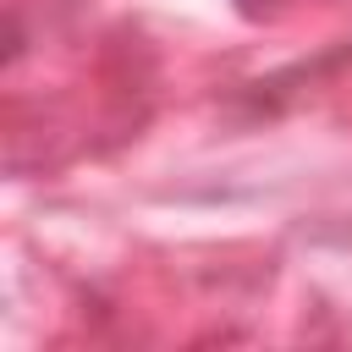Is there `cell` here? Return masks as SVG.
Returning a JSON list of instances; mask_svg holds the SVG:
<instances>
[{"label":"cell","instance_id":"1","mask_svg":"<svg viewBox=\"0 0 352 352\" xmlns=\"http://www.w3.org/2000/svg\"><path fill=\"white\" fill-rule=\"evenodd\" d=\"M236 6H248V11H253V6H258V0H236Z\"/></svg>","mask_w":352,"mask_h":352}]
</instances>
